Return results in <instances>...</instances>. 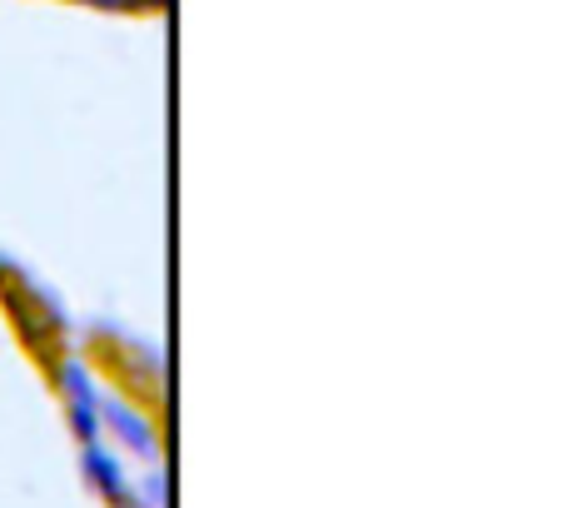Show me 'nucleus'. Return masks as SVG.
Wrapping results in <instances>:
<instances>
[{"mask_svg": "<svg viewBox=\"0 0 568 508\" xmlns=\"http://www.w3.org/2000/svg\"><path fill=\"white\" fill-rule=\"evenodd\" d=\"M85 474L100 484L105 499H130V484H125V474H120V464L105 459L100 449H90V444H85Z\"/></svg>", "mask_w": 568, "mask_h": 508, "instance_id": "2", "label": "nucleus"}, {"mask_svg": "<svg viewBox=\"0 0 568 508\" xmlns=\"http://www.w3.org/2000/svg\"><path fill=\"white\" fill-rule=\"evenodd\" d=\"M105 419H110V434H115V439L125 444L135 459H155V454H160V429L135 409V404L110 399L105 404Z\"/></svg>", "mask_w": 568, "mask_h": 508, "instance_id": "1", "label": "nucleus"}]
</instances>
